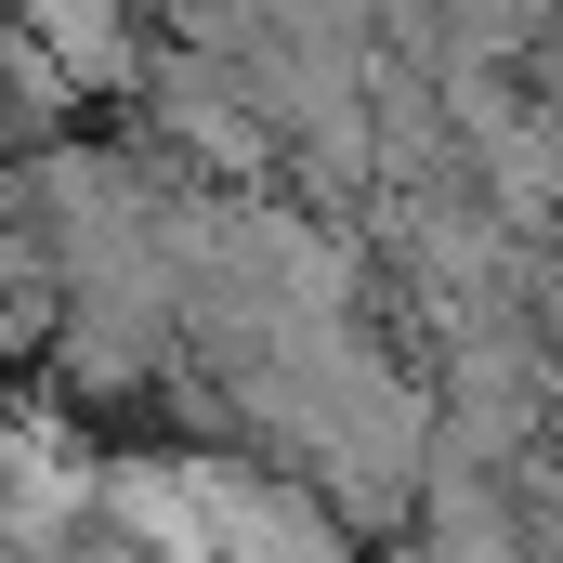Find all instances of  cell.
I'll list each match as a JSON object with an SVG mask.
<instances>
[{"instance_id": "cell-1", "label": "cell", "mask_w": 563, "mask_h": 563, "mask_svg": "<svg viewBox=\"0 0 563 563\" xmlns=\"http://www.w3.org/2000/svg\"><path fill=\"white\" fill-rule=\"evenodd\" d=\"M420 563H525V525H498L485 498H445L432 538H420Z\"/></svg>"}]
</instances>
